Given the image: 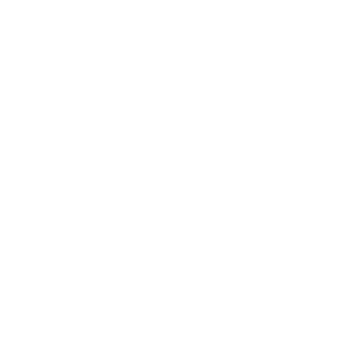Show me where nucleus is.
Masks as SVG:
<instances>
[]
</instances>
